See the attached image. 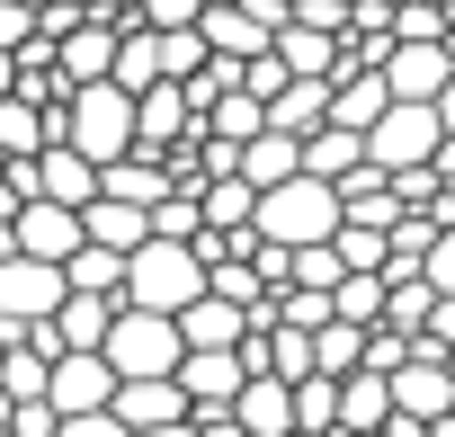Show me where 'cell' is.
<instances>
[{"instance_id":"6da1fadb","label":"cell","mask_w":455,"mask_h":437,"mask_svg":"<svg viewBox=\"0 0 455 437\" xmlns=\"http://www.w3.org/2000/svg\"><path fill=\"white\" fill-rule=\"evenodd\" d=\"M339 224H348V214H339V187H331V179H304V170H295L286 187H268L259 214H251V233H259V242H286V250H313V242H331Z\"/></svg>"},{"instance_id":"7a4b0ae2","label":"cell","mask_w":455,"mask_h":437,"mask_svg":"<svg viewBox=\"0 0 455 437\" xmlns=\"http://www.w3.org/2000/svg\"><path fill=\"white\" fill-rule=\"evenodd\" d=\"M63 143L81 152V161H125L134 152V90H116V81H81L72 99H63Z\"/></svg>"},{"instance_id":"3957f363","label":"cell","mask_w":455,"mask_h":437,"mask_svg":"<svg viewBox=\"0 0 455 437\" xmlns=\"http://www.w3.org/2000/svg\"><path fill=\"white\" fill-rule=\"evenodd\" d=\"M196 295H205V259H196L188 242H143V250L125 259V304L179 313V304H196Z\"/></svg>"},{"instance_id":"277c9868","label":"cell","mask_w":455,"mask_h":437,"mask_svg":"<svg viewBox=\"0 0 455 437\" xmlns=\"http://www.w3.org/2000/svg\"><path fill=\"white\" fill-rule=\"evenodd\" d=\"M108 366H116V384L125 375H179V322L170 313H143V304H116V330H108V348H99Z\"/></svg>"},{"instance_id":"5b68a950","label":"cell","mask_w":455,"mask_h":437,"mask_svg":"<svg viewBox=\"0 0 455 437\" xmlns=\"http://www.w3.org/2000/svg\"><path fill=\"white\" fill-rule=\"evenodd\" d=\"M437 143H446V125H437V107H419V99H393L375 125H366V161L375 170H428L437 161Z\"/></svg>"},{"instance_id":"8992f818","label":"cell","mask_w":455,"mask_h":437,"mask_svg":"<svg viewBox=\"0 0 455 437\" xmlns=\"http://www.w3.org/2000/svg\"><path fill=\"white\" fill-rule=\"evenodd\" d=\"M10 179H19V196H45V205H90L99 196V161H81L72 143H45V152L10 161Z\"/></svg>"},{"instance_id":"52a82bcc","label":"cell","mask_w":455,"mask_h":437,"mask_svg":"<svg viewBox=\"0 0 455 437\" xmlns=\"http://www.w3.org/2000/svg\"><path fill=\"white\" fill-rule=\"evenodd\" d=\"M384 384H393V410H402V419H446V410H455V375H446V348H428V339H411V357H402Z\"/></svg>"},{"instance_id":"ba28073f","label":"cell","mask_w":455,"mask_h":437,"mask_svg":"<svg viewBox=\"0 0 455 437\" xmlns=\"http://www.w3.org/2000/svg\"><path fill=\"white\" fill-rule=\"evenodd\" d=\"M45 401H54V419L108 410V401H116V366H108L99 348H63V357H54V375H45Z\"/></svg>"},{"instance_id":"9c48e42d","label":"cell","mask_w":455,"mask_h":437,"mask_svg":"<svg viewBox=\"0 0 455 437\" xmlns=\"http://www.w3.org/2000/svg\"><path fill=\"white\" fill-rule=\"evenodd\" d=\"M72 286H63V268H45V259H0V330H28V322H45L54 304H63Z\"/></svg>"},{"instance_id":"30bf717a","label":"cell","mask_w":455,"mask_h":437,"mask_svg":"<svg viewBox=\"0 0 455 437\" xmlns=\"http://www.w3.org/2000/svg\"><path fill=\"white\" fill-rule=\"evenodd\" d=\"M170 384L188 393V410H233V393L251 384V366H242V348H188Z\"/></svg>"},{"instance_id":"8fae6325","label":"cell","mask_w":455,"mask_h":437,"mask_svg":"<svg viewBox=\"0 0 455 437\" xmlns=\"http://www.w3.org/2000/svg\"><path fill=\"white\" fill-rule=\"evenodd\" d=\"M295 81H339L348 72V54H339V28H313V19H295L286 10V28H277V45H268Z\"/></svg>"},{"instance_id":"7c38bea8","label":"cell","mask_w":455,"mask_h":437,"mask_svg":"<svg viewBox=\"0 0 455 437\" xmlns=\"http://www.w3.org/2000/svg\"><path fill=\"white\" fill-rule=\"evenodd\" d=\"M54 72H63L72 90L116 72V28H108V10H99V19H72V28L54 36Z\"/></svg>"},{"instance_id":"4fadbf2b","label":"cell","mask_w":455,"mask_h":437,"mask_svg":"<svg viewBox=\"0 0 455 437\" xmlns=\"http://www.w3.org/2000/svg\"><path fill=\"white\" fill-rule=\"evenodd\" d=\"M375 72H384V90H393V99H419V107H437V90L455 81V54H446V45H393Z\"/></svg>"},{"instance_id":"5bb4252c","label":"cell","mask_w":455,"mask_h":437,"mask_svg":"<svg viewBox=\"0 0 455 437\" xmlns=\"http://www.w3.org/2000/svg\"><path fill=\"white\" fill-rule=\"evenodd\" d=\"M19 250L45 259V268H63V259L81 250V205H45V196H28V205H19Z\"/></svg>"},{"instance_id":"9a60e30c","label":"cell","mask_w":455,"mask_h":437,"mask_svg":"<svg viewBox=\"0 0 455 437\" xmlns=\"http://www.w3.org/2000/svg\"><path fill=\"white\" fill-rule=\"evenodd\" d=\"M108 410L125 419V437H143V428H170V419H188V393H179L170 375H125Z\"/></svg>"},{"instance_id":"2e32d148","label":"cell","mask_w":455,"mask_h":437,"mask_svg":"<svg viewBox=\"0 0 455 437\" xmlns=\"http://www.w3.org/2000/svg\"><path fill=\"white\" fill-rule=\"evenodd\" d=\"M233 428L242 437H295V384L286 375H251L233 393Z\"/></svg>"},{"instance_id":"e0dca14e","label":"cell","mask_w":455,"mask_h":437,"mask_svg":"<svg viewBox=\"0 0 455 437\" xmlns=\"http://www.w3.org/2000/svg\"><path fill=\"white\" fill-rule=\"evenodd\" d=\"M99 196H116V205H143V214H152V205H161V196H179V187H170V161L134 143L125 161H108V170H99Z\"/></svg>"},{"instance_id":"ac0fdd59","label":"cell","mask_w":455,"mask_h":437,"mask_svg":"<svg viewBox=\"0 0 455 437\" xmlns=\"http://www.w3.org/2000/svg\"><path fill=\"white\" fill-rule=\"evenodd\" d=\"M81 242H99V250L134 259V250L152 242V214H143V205H116V196H90V205H81Z\"/></svg>"},{"instance_id":"d6986e66","label":"cell","mask_w":455,"mask_h":437,"mask_svg":"<svg viewBox=\"0 0 455 437\" xmlns=\"http://www.w3.org/2000/svg\"><path fill=\"white\" fill-rule=\"evenodd\" d=\"M170 322H179V348H242V339H251L242 304H223V295H196V304H179Z\"/></svg>"},{"instance_id":"ffe728a7","label":"cell","mask_w":455,"mask_h":437,"mask_svg":"<svg viewBox=\"0 0 455 437\" xmlns=\"http://www.w3.org/2000/svg\"><path fill=\"white\" fill-rule=\"evenodd\" d=\"M233 170H242V179L268 196V187H286V179L304 170V143H295V134H277V125H259V134L242 143V161H233Z\"/></svg>"},{"instance_id":"44dd1931","label":"cell","mask_w":455,"mask_h":437,"mask_svg":"<svg viewBox=\"0 0 455 437\" xmlns=\"http://www.w3.org/2000/svg\"><path fill=\"white\" fill-rule=\"evenodd\" d=\"M196 214H205V233H251L259 187H251L242 170H223V179H205V187H196Z\"/></svg>"},{"instance_id":"7402d4cb","label":"cell","mask_w":455,"mask_h":437,"mask_svg":"<svg viewBox=\"0 0 455 437\" xmlns=\"http://www.w3.org/2000/svg\"><path fill=\"white\" fill-rule=\"evenodd\" d=\"M268 125H277V134H295V143H304V134H322V125H331V81H286V90L268 99Z\"/></svg>"},{"instance_id":"603a6c76","label":"cell","mask_w":455,"mask_h":437,"mask_svg":"<svg viewBox=\"0 0 455 437\" xmlns=\"http://www.w3.org/2000/svg\"><path fill=\"white\" fill-rule=\"evenodd\" d=\"M393 107V90H384V72H339L331 81V125H348V134H366L375 116Z\"/></svg>"},{"instance_id":"cb8c5ba5","label":"cell","mask_w":455,"mask_h":437,"mask_svg":"<svg viewBox=\"0 0 455 437\" xmlns=\"http://www.w3.org/2000/svg\"><path fill=\"white\" fill-rule=\"evenodd\" d=\"M108 330H116V295H63L54 304V339L63 348H108Z\"/></svg>"},{"instance_id":"d4e9b609","label":"cell","mask_w":455,"mask_h":437,"mask_svg":"<svg viewBox=\"0 0 455 437\" xmlns=\"http://www.w3.org/2000/svg\"><path fill=\"white\" fill-rule=\"evenodd\" d=\"M393 419V384L375 375V366H357V375H339V428H357V437H375Z\"/></svg>"},{"instance_id":"484cf974","label":"cell","mask_w":455,"mask_h":437,"mask_svg":"<svg viewBox=\"0 0 455 437\" xmlns=\"http://www.w3.org/2000/svg\"><path fill=\"white\" fill-rule=\"evenodd\" d=\"M348 170H366V134H348V125H322V134H304V179H348Z\"/></svg>"},{"instance_id":"4316f807","label":"cell","mask_w":455,"mask_h":437,"mask_svg":"<svg viewBox=\"0 0 455 437\" xmlns=\"http://www.w3.org/2000/svg\"><path fill=\"white\" fill-rule=\"evenodd\" d=\"M259 125H268V99H259V90H223V99L205 107V134H214V143H233V152H242Z\"/></svg>"},{"instance_id":"83f0119b","label":"cell","mask_w":455,"mask_h":437,"mask_svg":"<svg viewBox=\"0 0 455 437\" xmlns=\"http://www.w3.org/2000/svg\"><path fill=\"white\" fill-rule=\"evenodd\" d=\"M63 286H72V295H116V304H125V259L99 250V242H81V250L63 259Z\"/></svg>"},{"instance_id":"f1b7e54d","label":"cell","mask_w":455,"mask_h":437,"mask_svg":"<svg viewBox=\"0 0 455 437\" xmlns=\"http://www.w3.org/2000/svg\"><path fill=\"white\" fill-rule=\"evenodd\" d=\"M331 250H339V268H348V277H384L393 233H384V224H339V233H331Z\"/></svg>"},{"instance_id":"f546056e","label":"cell","mask_w":455,"mask_h":437,"mask_svg":"<svg viewBox=\"0 0 455 437\" xmlns=\"http://www.w3.org/2000/svg\"><path fill=\"white\" fill-rule=\"evenodd\" d=\"M357 366H366V330L331 313V322L313 330V375H357Z\"/></svg>"},{"instance_id":"4dcf8cb0","label":"cell","mask_w":455,"mask_h":437,"mask_svg":"<svg viewBox=\"0 0 455 437\" xmlns=\"http://www.w3.org/2000/svg\"><path fill=\"white\" fill-rule=\"evenodd\" d=\"M45 375H54L45 348H28V339L0 348V393H10V401H45Z\"/></svg>"},{"instance_id":"1f68e13d","label":"cell","mask_w":455,"mask_h":437,"mask_svg":"<svg viewBox=\"0 0 455 437\" xmlns=\"http://www.w3.org/2000/svg\"><path fill=\"white\" fill-rule=\"evenodd\" d=\"M108 81H116V90H152V81H161V36H152V28H125Z\"/></svg>"},{"instance_id":"d6a6232c","label":"cell","mask_w":455,"mask_h":437,"mask_svg":"<svg viewBox=\"0 0 455 437\" xmlns=\"http://www.w3.org/2000/svg\"><path fill=\"white\" fill-rule=\"evenodd\" d=\"M339 428V375H295V437Z\"/></svg>"},{"instance_id":"836d02e7","label":"cell","mask_w":455,"mask_h":437,"mask_svg":"<svg viewBox=\"0 0 455 437\" xmlns=\"http://www.w3.org/2000/svg\"><path fill=\"white\" fill-rule=\"evenodd\" d=\"M384 295H393L384 277H339V286H331V313L357 322V330H384Z\"/></svg>"},{"instance_id":"e575fe53","label":"cell","mask_w":455,"mask_h":437,"mask_svg":"<svg viewBox=\"0 0 455 437\" xmlns=\"http://www.w3.org/2000/svg\"><path fill=\"white\" fill-rule=\"evenodd\" d=\"M152 36H161V28H152ZM196 72H205V36H196V28H170V36H161V81H196Z\"/></svg>"},{"instance_id":"d590c367","label":"cell","mask_w":455,"mask_h":437,"mask_svg":"<svg viewBox=\"0 0 455 437\" xmlns=\"http://www.w3.org/2000/svg\"><path fill=\"white\" fill-rule=\"evenodd\" d=\"M196 233H205L196 196H161V205H152V242H196Z\"/></svg>"},{"instance_id":"8d00e7d4","label":"cell","mask_w":455,"mask_h":437,"mask_svg":"<svg viewBox=\"0 0 455 437\" xmlns=\"http://www.w3.org/2000/svg\"><path fill=\"white\" fill-rule=\"evenodd\" d=\"M348 268H339V250L331 242H313V250H295V286H313V295H331Z\"/></svg>"},{"instance_id":"74e56055","label":"cell","mask_w":455,"mask_h":437,"mask_svg":"<svg viewBox=\"0 0 455 437\" xmlns=\"http://www.w3.org/2000/svg\"><path fill=\"white\" fill-rule=\"evenodd\" d=\"M196 19H205V0H134V28H161V36L196 28Z\"/></svg>"},{"instance_id":"f35d334b","label":"cell","mask_w":455,"mask_h":437,"mask_svg":"<svg viewBox=\"0 0 455 437\" xmlns=\"http://www.w3.org/2000/svg\"><path fill=\"white\" fill-rule=\"evenodd\" d=\"M419 277H428L437 295H455V224H437V242H428V259H419Z\"/></svg>"},{"instance_id":"ab89813d","label":"cell","mask_w":455,"mask_h":437,"mask_svg":"<svg viewBox=\"0 0 455 437\" xmlns=\"http://www.w3.org/2000/svg\"><path fill=\"white\" fill-rule=\"evenodd\" d=\"M36 36V10H28V0H0V54H19Z\"/></svg>"},{"instance_id":"60d3db41","label":"cell","mask_w":455,"mask_h":437,"mask_svg":"<svg viewBox=\"0 0 455 437\" xmlns=\"http://www.w3.org/2000/svg\"><path fill=\"white\" fill-rule=\"evenodd\" d=\"M54 437H125V419H116V410H81V419H63Z\"/></svg>"},{"instance_id":"b9f144b4","label":"cell","mask_w":455,"mask_h":437,"mask_svg":"<svg viewBox=\"0 0 455 437\" xmlns=\"http://www.w3.org/2000/svg\"><path fill=\"white\" fill-rule=\"evenodd\" d=\"M419 339H428V348H455V295L428 304V330H419Z\"/></svg>"},{"instance_id":"7bdbcfd3","label":"cell","mask_w":455,"mask_h":437,"mask_svg":"<svg viewBox=\"0 0 455 437\" xmlns=\"http://www.w3.org/2000/svg\"><path fill=\"white\" fill-rule=\"evenodd\" d=\"M437 125H446V134H455V81H446V90H437Z\"/></svg>"},{"instance_id":"ee69618b","label":"cell","mask_w":455,"mask_h":437,"mask_svg":"<svg viewBox=\"0 0 455 437\" xmlns=\"http://www.w3.org/2000/svg\"><path fill=\"white\" fill-rule=\"evenodd\" d=\"M19 90V54H0V99H10Z\"/></svg>"},{"instance_id":"f6af8a7d","label":"cell","mask_w":455,"mask_h":437,"mask_svg":"<svg viewBox=\"0 0 455 437\" xmlns=\"http://www.w3.org/2000/svg\"><path fill=\"white\" fill-rule=\"evenodd\" d=\"M143 437H196V428H188V419H170V428H143Z\"/></svg>"},{"instance_id":"bcb514c9","label":"cell","mask_w":455,"mask_h":437,"mask_svg":"<svg viewBox=\"0 0 455 437\" xmlns=\"http://www.w3.org/2000/svg\"><path fill=\"white\" fill-rule=\"evenodd\" d=\"M10 410H19V401H10V393H0V428H10Z\"/></svg>"},{"instance_id":"7dc6e473","label":"cell","mask_w":455,"mask_h":437,"mask_svg":"<svg viewBox=\"0 0 455 437\" xmlns=\"http://www.w3.org/2000/svg\"><path fill=\"white\" fill-rule=\"evenodd\" d=\"M446 375H455V348H446Z\"/></svg>"},{"instance_id":"c3c4849f","label":"cell","mask_w":455,"mask_h":437,"mask_svg":"<svg viewBox=\"0 0 455 437\" xmlns=\"http://www.w3.org/2000/svg\"><path fill=\"white\" fill-rule=\"evenodd\" d=\"M384 10H402V0H384Z\"/></svg>"},{"instance_id":"681fc988","label":"cell","mask_w":455,"mask_h":437,"mask_svg":"<svg viewBox=\"0 0 455 437\" xmlns=\"http://www.w3.org/2000/svg\"><path fill=\"white\" fill-rule=\"evenodd\" d=\"M28 10H45V0H28Z\"/></svg>"}]
</instances>
